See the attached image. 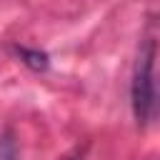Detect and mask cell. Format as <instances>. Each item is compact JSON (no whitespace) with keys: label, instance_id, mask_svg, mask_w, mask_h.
I'll use <instances>...</instances> for the list:
<instances>
[{"label":"cell","instance_id":"obj_1","mask_svg":"<svg viewBox=\"0 0 160 160\" xmlns=\"http://www.w3.org/2000/svg\"><path fill=\"white\" fill-rule=\"evenodd\" d=\"M155 58H158V40L155 35H142L135 55V68H132V85H130V98H132V115L138 125H145L150 120L152 105H155Z\"/></svg>","mask_w":160,"mask_h":160},{"label":"cell","instance_id":"obj_2","mask_svg":"<svg viewBox=\"0 0 160 160\" xmlns=\"http://www.w3.org/2000/svg\"><path fill=\"white\" fill-rule=\"evenodd\" d=\"M0 160H20V150H18V140L12 130L0 132Z\"/></svg>","mask_w":160,"mask_h":160},{"label":"cell","instance_id":"obj_3","mask_svg":"<svg viewBox=\"0 0 160 160\" xmlns=\"http://www.w3.org/2000/svg\"><path fill=\"white\" fill-rule=\"evenodd\" d=\"M62 160H82V155H80V152H70V155H65Z\"/></svg>","mask_w":160,"mask_h":160}]
</instances>
